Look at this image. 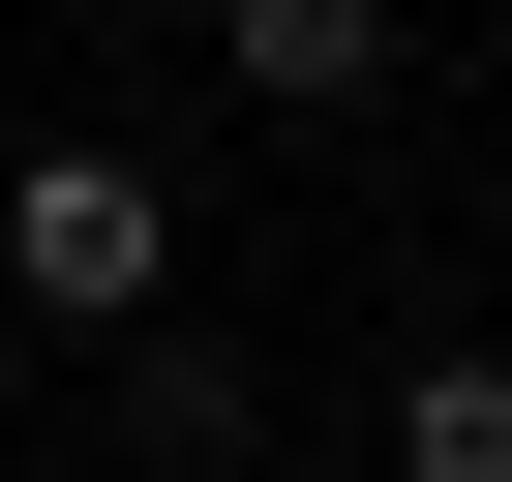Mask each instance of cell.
I'll return each instance as SVG.
<instances>
[{"label": "cell", "instance_id": "6da1fadb", "mask_svg": "<svg viewBox=\"0 0 512 482\" xmlns=\"http://www.w3.org/2000/svg\"><path fill=\"white\" fill-rule=\"evenodd\" d=\"M0 302H31V332H151L181 302V181L151 151H31V181H0Z\"/></svg>", "mask_w": 512, "mask_h": 482}, {"label": "cell", "instance_id": "7a4b0ae2", "mask_svg": "<svg viewBox=\"0 0 512 482\" xmlns=\"http://www.w3.org/2000/svg\"><path fill=\"white\" fill-rule=\"evenodd\" d=\"M392 31H422V0H211V61L272 91V121H362V91H392Z\"/></svg>", "mask_w": 512, "mask_h": 482}, {"label": "cell", "instance_id": "3957f363", "mask_svg": "<svg viewBox=\"0 0 512 482\" xmlns=\"http://www.w3.org/2000/svg\"><path fill=\"white\" fill-rule=\"evenodd\" d=\"M392 482H512V332H422L392 362Z\"/></svg>", "mask_w": 512, "mask_h": 482}, {"label": "cell", "instance_id": "277c9868", "mask_svg": "<svg viewBox=\"0 0 512 482\" xmlns=\"http://www.w3.org/2000/svg\"><path fill=\"white\" fill-rule=\"evenodd\" d=\"M121 422H151V482H211V452H241V362L151 302V332H121Z\"/></svg>", "mask_w": 512, "mask_h": 482}]
</instances>
